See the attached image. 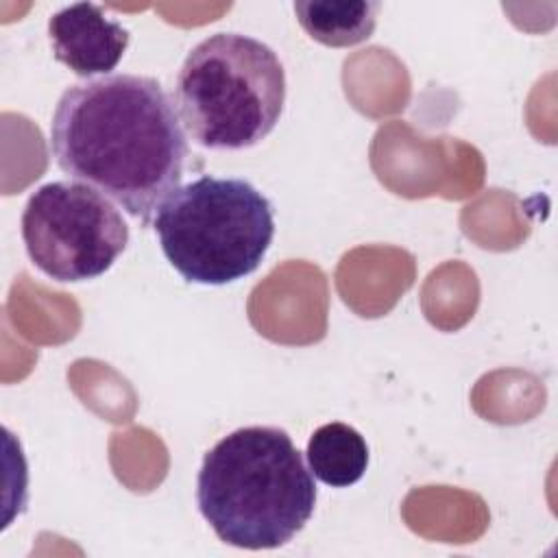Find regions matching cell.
<instances>
[{
    "instance_id": "obj_1",
    "label": "cell",
    "mask_w": 558,
    "mask_h": 558,
    "mask_svg": "<svg viewBox=\"0 0 558 558\" xmlns=\"http://www.w3.org/2000/svg\"><path fill=\"white\" fill-rule=\"evenodd\" d=\"M50 150L70 179L148 225L181 187L187 142L179 111L157 78L111 74L61 94L50 122Z\"/></svg>"
},
{
    "instance_id": "obj_2",
    "label": "cell",
    "mask_w": 558,
    "mask_h": 558,
    "mask_svg": "<svg viewBox=\"0 0 558 558\" xmlns=\"http://www.w3.org/2000/svg\"><path fill=\"white\" fill-rule=\"evenodd\" d=\"M196 501L216 536L240 549H275L312 519L316 482L288 432L240 427L203 458Z\"/></svg>"
},
{
    "instance_id": "obj_3",
    "label": "cell",
    "mask_w": 558,
    "mask_h": 558,
    "mask_svg": "<svg viewBox=\"0 0 558 558\" xmlns=\"http://www.w3.org/2000/svg\"><path fill=\"white\" fill-rule=\"evenodd\" d=\"M187 135L209 150H244L277 126L286 70L277 52L242 33H216L185 57L174 87Z\"/></svg>"
},
{
    "instance_id": "obj_4",
    "label": "cell",
    "mask_w": 558,
    "mask_h": 558,
    "mask_svg": "<svg viewBox=\"0 0 558 558\" xmlns=\"http://www.w3.org/2000/svg\"><path fill=\"white\" fill-rule=\"evenodd\" d=\"M153 227L185 281L225 286L257 270L275 238V211L248 181L205 174L177 187Z\"/></svg>"
},
{
    "instance_id": "obj_5",
    "label": "cell",
    "mask_w": 558,
    "mask_h": 558,
    "mask_svg": "<svg viewBox=\"0 0 558 558\" xmlns=\"http://www.w3.org/2000/svg\"><path fill=\"white\" fill-rule=\"evenodd\" d=\"M31 262L50 279L74 283L107 272L129 244V227L107 196L83 183L37 187L22 214Z\"/></svg>"
},
{
    "instance_id": "obj_6",
    "label": "cell",
    "mask_w": 558,
    "mask_h": 558,
    "mask_svg": "<svg viewBox=\"0 0 558 558\" xmlns=\"http://www.w3.org/2000/svg\"><path fill=\"white\" fill-rule=\"evenodd\" d=\"M48 37L54 59L87 81L116 70L131 39L118 20L92 2H76L52 13Z\"/></svg>"
},
{
    "instance_id": "obj_7",
    "label": "cell",
    "mask_w": 558,
    "mask_h": 558,
    "mask_svg": "<svg viewBox=\"0 0 558 558\" xmlns=\"http://www.w3.org/2000/svg\"><path fill=\"white\" fill-rule=\"evenodd\" d=\"M381 4L373 0H299L294 13L301 28L318 44L347 48L366 41L377 26Z\"/></svg>"
},
{
    "instance_id": "obj_8",
    "label": "cell",
    "mask_w": 558,
    "mask_h": 558,
    "mask_svg": "<svg viewBox=\"0 0 558 558\" xmlns=\"http://www.w3.org/2000/svg\"><path fill=\"white\" fill-rule=\"evenodd\" d=\"M307 464L316 480L331 488H344L362 480L368 466L364 436L347 423L320 425L307 440Z\"/></svg>"
}]
</instances>
